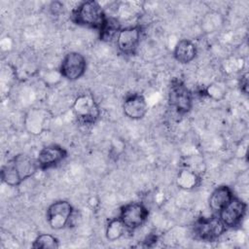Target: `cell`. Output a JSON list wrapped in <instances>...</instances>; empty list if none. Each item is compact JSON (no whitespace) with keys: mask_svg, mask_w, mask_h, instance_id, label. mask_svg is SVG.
<instances>
[{"mask_svg":"<svg viewBox=\"0 0 249 249\" xmlns=\"http://www.w3.org/2000/svg\"><path fill=\"white\" fill-rule=\"evenodd\" d=\"M74 215V208L67 200L53 202L47 209V222L51 229L59 231L66 228Z\"/></svg>","mask_w":249,"mask_h":249,"instance_id":"cell-6","label":"cell"},{"mask_svg":"<svg viewBox=\"0 0 249 249\" xmlns=\"http://www.w3.org/2000/svg\"><path fill=\"white\" fill-rule=\"evenodd\" d=\"M149 216V210L141 202H129L121 207L119 218L127 231H134L141 227Z\"/></svg>","mask_w":249,"mask_h":249,"instance_id":"cell-9","label":"cell"},{"mask_svg":"<svg viewBox=\"0 0 249 249\" xmlns=\"http://www.w3.org/2000/svg\"><path fill=\"white\" fill-rule=\"evenodd\" d=\"M122 29L121 22L118 18L115 17H108L106 18V21L102 28L98 31L100 40L109 42L113 39H116L119 31Z\"/></svg>","mask_w":249,"mask_h":249,"instance_id":"cell-17","label":"cell"},{"mask_svg":"<svg viewBox=\"0 0 249 249\" xmlns=\"http://www.w3.org/2000/svg\"><path fill=\"white\" fill-rule=\"evenodd\" d=\"M244 66V60L242 57H231L225 62V71L228 73H234L240 71Z\"/></svg>","mask_w":249,"mask_h":249,"instance_id":"cell-22","label":"cell"},{"mask_svg":"<svg viewBox=\"0 0 249 249\" xmlns=\"http://www.w3.org/2000/svg\"><path fill=\"white\" fill-rule=\"evenodd\" d=\"M61 77L68 81H77L84 76L87 70V60L78 52H70L64 55L59 66Z\"/></svg>","mask_w":249,"mask_h":249,"instance_id":"cell-8","label":"cell"},{"mask_svg":"<svg viewBox=\"0 0 249 249\" xmlns=\"http://www.w3.org/2000/svg\"><path fill=\"white\" fill-rule=\"evenodd\" d=\"M54 78H62L60 73H59V70L57 71H53V70H51L49 72H46L44 75H43V80L44 82L47 84V85H55L56 82H58L59 80H56V79H53Z\"/></svg>","mask_w":249,"mask_h":249,"instance_id":"cell-23","label":"cell"},{"mask_svg":"<svg viewBox=\"0 0 249 249\" xmlns=\"http://www.w3.org/2000/svg\"><path fill=\"white\" fill-rule=\"evenodd\" d=\"M234 196L233 192L231 187L227 185H222L213 190L209 198L208 205L213 213H219V211L224 208Z\"/></svg>","mask_w":249,"mask_h":249,"instance_id":"cell-14","label":"cell"},{"mask_svg":"<svg viewBox=\"0 0 249 249\" xmlns=\"http://www.w3.org/2000/svg\"><path fill=\"white\" fill-rule=\"evenodd\" d=\"M142 28L140 25L122 27L116 37L117 48L124 55H134L141 41Z\"/></svg>","mask_w":249,"mask_h":249,"instance_id":"cell-10","label":"cell"},{"mask_svg":"<svg viewBox=\"0 0 249 249\" xmlns=\"http://www.w3.org/2000/svg\"><path fill=\"white\" fill-rule=\"evenodd\" d=\"M227 91V85L222 81H216L206 87L204 94L214 101H221L226 97Z\"/></svg>","mask_w":249,"mask_h":249,"instance_id":"cell-21","label":"cell"},{"mask_svg":"<svg viewBox=\"0 0 249 249\" xmlns=\"http://www.w3.org/2000/svg\"><path fill=\"white\" fill-rule=\"evenodd\" d=\"M196 45L189 39L179 40L173 49V57L177 62L181 64L192 62L196 58Z\"/></svg>","mask_w":249,"mask_h":249,"instance_id":"cell-15","label":"cell"},{"mask_svg":"<svg viewBox=\"0 0 249 249\" xmlns=\"http://www.w3.org/2000/svg\"><path fill=\"white\" fill-rule=\"evenodd\" d=\"M106 18L107 15L104 9L94 0L81 2L72 10L71 14V19L74 23L98 31L104 25Z\"/></svg>","mask_w":249,"mask_h":249,"instance_id":"cell-2","label":"cell"},{"mask_svg":"<svg viewBox=\"0 0 249 249\" xmlns=\"http://www.w3.org/2000/svg\"><path fill=\"white\" fill-rule=\"evenodd\" d=\"M72 112L77 122L83 125H90L100 117V108L90 93L77 95L72 104Z\"/></svg>","mask_w":249,"mask_h":249,"instance_id":"cell-3","label":"cell"},{"mask_svg":"<svg viewBox=\"0 0 249 249\" xmlns=\"http://www.w3.org/2000/svg\"><path fill=\"white\" fill-rule=\"evenodd\" d=\"M226 230V227L221 222L218 215L199 217L196 220L193 226V233L195 237L206 242L217 240Z\"/></svg>","mask_w":249,"mask_h":249,"instance_id":"cell-4","label":"cell"},{"mask_svg":"<svg viewBox=\"0 0 249 249\" xmlns=\"http://www.w3.org/2000/svg\"><path fill=\"white\" fill-rule=\"evenodd\" d=\"M175 182L179 189L184 191H192L199 186L201 178L197 171L188 166H184L178 172Z\"/></svg>","mask_w":249,"mask_h":249,"instance_id":"cell-16","label":"cell"},{"mask_svg":"<svg viewBox=\"0 0 249 249\" xmlns=\"http://www.w3.org/2000/svg\"><path fill=\"white\" fill-rule=\"evenodd\" d=\"M67 151L62 146L51 144L43 147L40 150L36 160L40 170H46L58 165L67 158Z\"/></svg>","mask_w":249,"mask_h":249,"instance_id":"cell-12","label":"cell"},{"mask_svg":"<svg viewBox=\"0 0 249 249\" xmlns=\"http://www.w3.org/2000/svg\"><path fill=\"white\" fill-rule=\"evenodd\" d=\"M168 102L179 115H185L192 110L193 93L183 82L174 80L169 88Z\"/></svg>","mask_w":249,"mask_h":249,"instance_id":"cell-7","label":"cell"},{"mask_svg":"<svg viewBox=\"0 0 249 249\" xmlns=\"http://www.w3.org/2000/svg\"><path fill=\"white\" fill-rule=\"evenodd\" d=\"M39 169L36 159L20 153L13 157L2 167L1 179L10 187H18L23 181L31 178Z\"/></svg>","mask_w":249,"mask_h":249,"instance_id":"cell-1","label":"cell"},{"mask_svg":"<svg viewBox=\"0 0 249 249\" xmlns=\"http://www.w3.org/2000/svg\"><path fill=\"white\" fill-rule=\"evenodd\" d=\"M124 114L130 120H141L148 112V103L141 93L128 94L123 103Z\"/></svg>","mask_w":249,"mask_h":249,"instance_id":"cell-13","label":"cell"},{"mask_svg":"<svg viewBox=\"0 0 249 249\" xmlns=\"http://www.w3.org/2000/svg\"><path fill=\"white\" fill-rule=\"evenodd\" d=\"M246 202L239 197L233 196L231 200L219 211L218 217L226 229H233L241 224L246 215Z\"/></svg>","mask_w":249,"mask_h":249,"instance_id":"cell-11","label":"cell"},{"mask_svg":"<svg viewBox=\"0 0 249 249\" xmlns=\"http://www.w3.org/2000/svg\"><path fill=\"white\" fill-rule=\"evenodd\" d=\"M224 22L222 15L218 12L210 11L206 13L201 20V29L205 33H212L217 31Z\"/></svg>","mask_w":249,"mask_h":249,"instance_id":"cell-18","label":"cell"},{"mask_svg":"<svg viewBox=\"0 0 249 249\" xmlns=\"http://www.w3.org/2000/svg\"><path fill=\"white\" fill-rule=\"evenodd\" d=\"M32 248L36 249H57L59 248V240L53 234L41 233L33 240Z\"/></svg>","mask_w":249,"mask_h":249,"instance_id":"cell-20","label":"cell"},{"mask_svg":"<svg viewBox=\"0 0 249 249\" xmlns=\"http://www.w3.org/2000/svg\"><path fill=\"white\" fill-rule=\"evenodd\" d=\"M125 231H126V228L124 227L122 220L119 217L113 218L109 220L106 225L105 236L109 241H116L124 235Z\"/></svg>","mask_w":249,"mask_h":249,"instance_id":"cell-19","label":"cell"},{"mask_svg":"<svg viewBox=\"0 0 249 249\" xmlns=\"http://www.w3.org/2000/svg\"><path fill=\"white\" fill-rule=\"evenodd\" d=\"M53 119V114L50 109L33 107L25 113L23 125L29 134L38 136L50 128Z\"/></svg>","mask_w":249,"mask_h":249,"instance_id":"cell-5","label":"cell"},{"mask_svg":"<svg viewBox=\"0 0 249 249\" xmlns=\"http://www.w3.org/2000/svg\"><path fill=\"white\" fill-rule=\"evenodd\" d=\"M239 87H240V90L244 93V94H247V91H248V78H247V73H245L241 79H240V82H239Z\"/></svg>","mask_w":249,"mask_h":249,"instance_id":"cell-24","label":"cell"}]
</instances>
